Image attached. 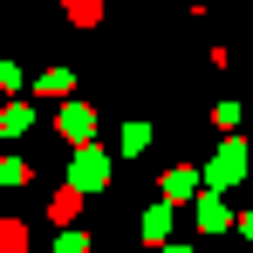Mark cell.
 <instances>
[{
	"instance_id": "6da1fadb",
	"label": "cell",
	"mask_w": 253,
	"mask_h": 253,
	"mask_svg": "<svg viewBox=\"0 0 253 253\" xmlns=\"http://www.w3.org/2000/svg\"><path fill=\"white\" fill-rule=\"evenodd\" d=\"M240 171H247V144H240V137H226V144H219V158L206 165V178H212V185H233Z\"/></svg>"
},
{
	"instance_id": "7a4b0ae2",
	"label": "cell",
	"mask_w": 253,
	"mask_h": 253,
	"mask_svg": "<svg viewBox=\"0 0 253 253\" xmlns=\"http://www.w3.org/2000/svg\"><path fill=\"white\" fill-rule=\"evenodd\" d=\"M103 178H110V158H103L96 144H89V151H76V171H69V185H76V192H96Z\"/></svg>"
},
{
	"instance_id": "3957f363",
	"label": "cell",
	"mask_w": 253,
	"mask_h": 253,
	"mask_svg": "<svg viewBox=\"0 0 253 253\" xmlns=\"http://www.w3.org/2000/svg\"><path fill=\"white\" fill-rule=\"evenodd\" d=\"M192 219H199V233H226V226H233V212H226V199H199V206H192Z\"/></svg>"
},
{
	"instance_id": "277c9868",
	"label": "cell",
	"mask_w": 253,
	"mask_h": 253,
	"mask_svg": "<svg viewBox=\"0 0 253 253\" xmlns=\"http://www.w3.org/2000/svg\"><path fill=\"white\" fill-rule=\"evenodd\" d=\"M171 226H178V212H171V206H151V212H144V247H165Z\"/></svg>"
},
{
	"instance_id": "5b68a950",
	"label": "cell",
	"mask_w": 253,
	"mask_h": 253,
	"mask_svg": "<svg viewBox=\"0 0 253 253\" xmlns=\"http://www.w3.org/2000/svg\"><path fill=\"white\" fill-rule=\"evenodd\" d=\"M62 130H69V137H76V144L89 151V130H96V117H89V103H69V110H62Z\"/></svg>"
},
{
	"instance_id": "8992f818",
	"label": "cell",
	"mask_w": 253,
	"mask_h": 253,
	"mask_svg": "<svg viewBox=\"0 0 253 253\" xmlns=\"http://www.w3.org/2000/svg\"><path fill=\"white\" fill-rule=\"evenodd\" d=\"M48 212H55V226H69V219L83 212V192H76V185H62V192L48 199Z\"/></svg>"
},
{
	"instance_id": "52a82bcc",
	"label": "cell",
	"mask_w": 253,
	"mask_h": 253,
	"mask_svg": "<svg viewBox=\"0 0 253 253\" xmlns=\"http://www.w3.org/2000/svg\"><path fill=\"white\" fill-rule=\"evenodd\" d=\"M171 199H192V171H165V206Z\"/></svg>"
},
{
	"instance_id": "ba28073f",
	"label": "cell",
	"mask_w": 253,
	"mask_h": 253,
	"mask_svg": "<svg viewBox=\"0 0 253 253\" xmlns=\"http://www.w3.org/2000/svg\"><path fill=\"white\" fill-rule=\"evenodd\" d=\"M28 124H35V110H28V103H7V137H21Z\"/></svg>"
},
{
	"instance_id": "9c48e42d",
	"label": "cell",
	"mask_w": 253,
	"mask_h": 253,
	"mask_svg": "<svg viewBox=\"0 0 253 253\" xmlns=\"http://www.w3.org/2000/svg\"><path fill=\"white\" fill-rule=\"evenodd\" d=\"M42 96H69V69H48V76H42Z\"/></svg>"
},
{
	"instance_id": "30bf717a",
	"label": "cell",
	"mask_w": 253,
	"mask_h": 253,
	"mask_svg": "<svg viewBox=\"0 0 253 253\" xmlns=\"http://www.w3.org/2000/svg\"><path fill=\"white\" fill-rule=\"evenodd\" d=\"M55 253H89V240H83V233H62V247H55Z\"/></svg>"
},
{
	"instance_id": "8fae6325",
	"label": "cell",
	"mask_w": 253,
	"mask_h": 253,
	"mask_svg": "<svg viewBox=\"0 0 253 253\" xmlns=\"http://www.w3.org/2000/svg\"><path fill=\"white\" fill-rule=\"evenodd\" d=\"M247 247H253V219H247Z\"/></svg>"
},
{
	"instance_id": "7c38bea8",
	"label": "cell",
	"mask_w": 253,
	"mask_h": 253,
	"mask_svg": "<svg viewBox=\"0 0 253 253\" xmlns=\"http://www.w3.org/2000/svg\"><path fill=\"white\" fill-rule=\"evenodd\" d=\"M165 253H185V247H165Z\"/></svg>"
}]
</instances>
